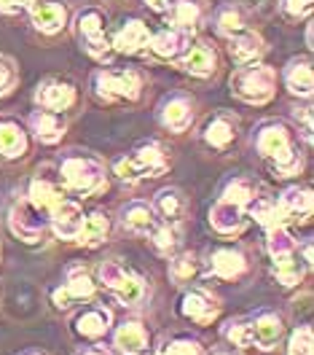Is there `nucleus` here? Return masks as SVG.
<instances>
[{
  "mask_svg": "<svg viewBox=\"0 0 314 355\" xmlns=\"http://www.w3.org/2000/svg\"><path fill=\"white\" fill-rule=\"evenodd\" d=\"M35 0H0V11L3 14H19L24 8H30Z\"/></svg>",
  "mask_w": 314,
  "mask_h": 355,
  "instance_id": "obj_46",
  "label": "nucleus"
},
{
  "mask_svg": "<svg viewBox=\"0 0 314 355\" xmlns=\"http://www.w3.org/2000/svg\"><path fill=\"white\" fill-rule=\"evenodd\" d=\"M35 103H38L44 111L62 113L75 103V89L70 87V84H65V81L48 78V81H44V84L38 87V92H35Z\"/></svg>",
  "mask_w": 314,
  "mask_h": 355,
  "instance_id": "obj_13",
  "label": "nucleus"
},
{
  "mask_svg": "<svg viewBox=\"0 0 314 355\" xmlns=\"http://www.w3.org/2000/svg\"><path fill=\"white\" fill-rule=\"evenodd\" d=\"M255 146H258V154L264 156L271 167L279 173V178H293L301 173L304 162H301V156L295 154L293 135L282 121H269V124H264V127L258 130Z\"/></svg>",
  "mask_w": 314,
  "mask_h": 355,
  "instance_id": "obj_1",
  "label": "nucleus"
},
{
  "mask_svg": "<svg viewBox=\"0 0 314 355\" xmlns=\"http://www.w3.org/2000/svg\"><path fill=\"white\" fill-rule=\"evenodd\" d=\"M261 54H264V41L255 33H242V35L231 38V57L239 67L252 65Z\"/></svg>",
  "mask_w": 314,
  "mask_h": 355,
  "instance_id": "obj_31",
  "label": "nucleus"
},
{
  "mask_svg": "<svg viewBox=\"0 0 314 355\" xmlns=\"http://www.w3.org/2000/svg\"><path fill=\"white\" fill-rule=\"evenodd\" d=\"M30 127H33V132H35V137H38L41 143L54 146V143L62 140V135H65V130H68V121H65L62 113L35 111L33 116H30Z\"/></svg>",
  "mask_w": 314,
  "mask_h": 355,
  "instance_id": "obj_18",
  "label": "nucleus"
},
{
  "mask_svg": "<svg viewBox=\"0 0 314 355\" xmlns=\"http://www.w3.org/2000/svg\"><path fill=\"white\" fill-rule=\"evenodd\" d=\"M218 30L223 35H228V38L242 35L245 33V17H242V11L237 6H223L218 11Z\"/></svg>",
  "mask_w": 314,
  "mask_h": 355,
  "instance_id": "obj_37",
  "label": "nucleus"
},
{
  "mask_svg": "<svg viewBox=\"0 0 314 355\" xmlns=\"http://www.w3.org/2000/svg\"><path fill=\"white\" fill-rule=\"evenodd\" d=\"M204 8H207V0H178L175 8H172V24L178 30L191 33L196 24L202 22Z\"/></svg>",
  "mask_w": 314,
  "mask_h": 355,
  "instance_id": "obj_32",
  "label": "nucleus"
},
{
  "mask_svg": "<svg viewBox=\"0 0 314 355\" xmlns=\"http://www.w3.org/2000/svg\"><path fill=\"white\" fill-rule=\"evenodd\" d=\"M191 46V33L178 30V27H169V30H161L151 38V49L154 54L161 60H180Z\"/></svg>",
  "mask_w": 314,
  "mask_h": 355,
  "instance_id": "obj_16",
  "label": "nucleus"
},
{
  "mask_svg": "<svg viewBox=\"0 0 314 355\" xmlns=\"http://www.w3.org/2000/svg\"><path fill=\"white\" fill-rule=\"evenodd\" d=\"M94 89L102 100H137L142 76L137 70H100L94 76Z\"/></svg>",
  "mask_w": 314,
  "mask_h": 355,
  "instance_id": "obj_6",
  "label": "nucleus"
},
{
  "mask_svg": "<svg viewBox=\"0 0 314 355\" xmlns=\"http://www.w3.org/2000/svg\"><path fill=\"white\" fill-rule=\"evenodd\" d=\"M210 355H242L239 353V347H234V345H228V347H215Z\"/></svg>",
  "mask_w": 314,
  "mask_h": 355,
  "instance_id": "obj_48",
  "label": "nucleus"
},
{
  "mask_svg": "<svg viewBox=\"0 0 314 355\" xmlns=\"http://www.w3.org/2000/svg\"><path fill=\"white\" fill-rule=\"evenodd\" d=\"M221 200L231 202V205H239V207L247 210V205L255 200V183H252L250 178H231V180L225 183Z\"/></svg>",
  "mask_w": 314,
  "mask_h": 355,
  "instance_id": "obj_35",
  "label": "nucleus"
},
{
  "mask_svg": "<svg viewBox=\"0 0 314 355\" xmlns=\"http://www.w3.org/2000/svg\"><path fill=\"white\" fill-rule=\"evenodd\" d=\"M288 355H314V334L309 326H298L290 334Z\"/></svg>",
  "mask_w": 314,
  "mask_h": 355,
  "instance_id": "obj_42",
  "label": "nucleus"
},
{
  "mask_svg": "<svg viewBox=\"0 0 314 355\" xmlns=\"http://www.w3.org/2000/svg\"><path fill=\"white\" fill-rule=\"evenodd\" d=\"M78 35L84 41V49L89 51L94 60L100 62H111L113 60V44L105 35V24H102V14L97 8H89L84 14H78Z\"/></svg>",
  "mask_w": 314,
  "mask_h": 355,
  "instance_id": "obj_7",
  "label": "nucleus"
},
{
  "mask_svg": "<svg viewBox=\"0 0 314 355\" xmlns=\"http://www.w3.org/2000/svg\"><path fill=\"white\" fill-rule=\"evenodd\" d=\"M97 275H100V283L108 291H113V296H116L121 304L137 307V304L145 299V280L137 277L135 272L124 269L121 264L105 261V264H100Z\"/></svg>",
  "mask_w": 314,
  "mask_h": 355,
  "instance_id": "obj_5",
  "label": "nucleus"
},
{
  "mask_svg": "<svg viewBox=\"0 0 314 355\" xmlns=\"http://www.w3.org/2000/svg\"><path fill=\"white\" fill-rule=\"evenodd\" d=\"M148 342H151V336L145 331V326L137 323V320L121 323L113 334V345L124 355H145L148 353Z\"/></svg>",
  "mask_w": 314,
  "mask_h": 355,
  "instance_id": "obj_15",
  "label": "nucleus"
},
{
  "mask_svg": "<svg viewBox=\"0 0 314 355\" xmlns=\"http://www.w3.org/2000/svg\"><path fill=\"white\" fill-rule=\"evenodd\" d=\"M154 248H156L161 256H169L180 243V229L175 223H164V226H156L154 232Z\"/></svg>",
  "mask_w": 314,
  "mask_h": 355,
  "instance_id": "obj_39",
  "label": "nucleus"
},
{
  "mask_svg": "<svg viewBox=\"0 0 314 355\" xmlns=\"http://www.w3.org/2000/svg\"><path fill=\"white\" fill-rule=\"evenodd\" d=\"M161 355H204L199 339H191V336H178L172 342L164 345Z\"/></svg>",
  "mask_w": 314,
  "mask_h": 355,
  "instance_id": "obj_43",
  "label": "nucleus"
},
{
  "mask_svg": "<svg viewBox=\"0 0 314 355\" xmlns=\"http://www.w3.org/2000/svg\"><path fill=\"white\" fill-rule=\"evenodd\" d=\"M245 221H247L245 207L231 205V202L225 200H221L210 210V223H212V229L218 234H237V232L245 229Z\"/></svg>",
  "mask_w": 314,
  "mask_h": 355,
  "instance_id": "obj_19",
  "label": "nucleus"
},
{
  "mask_svg": "<svg viewBox=\"0 0 314 355\" xmlns=\"http://www.w3.org/2000/svg\"><path fill=\"white\" fill-rule=\"evenodd\" d=\"M266 248H269L271 259H277V256H288V253H295V240L288 234L285 226H274V229H269Z\"/></svg>",
  "mask_w": 314,
  "mask_h": 355,
  "instance_id": "obj_38",
  "label": "nucleus"
},
{
  "mask_svg": "<svg viewBox=\"0 0 314 355\" xmlns=\"http://www.w3.org/2000/svg\"><path fill=\"white\" fill-rule=\"evenodd\" d=\"M285 84L293 94L298 97H309L314 87V73H312V62L309 60H293L288 70H285Z\"/></svg>",
  "mask_w": 314,
  "mask_h": 355,
  "instance_id": "obj_26",
  "label": "nucleus"
},
{
  "mask_svg": "<svg viewBox=\"0 0 314 355\" xmlns=\"http://www.w3.org/2000/svg\"><path fill=\"white\" fill-rule=\"evenodd\" d=\"M8 223H11V232L19 240H24V243H38L44 237L46 226H48V218H46V210L35 207L30 200H24L11 207Z\"/></svg>",
  "mask_w": 314,
  "mask_h": 355,
  "instance_id": "obj_8",
  "label": "nucleus"
},
{
  "mask_svg": "<svg viewBox=\"0 0 314 355\" xmlns=\"http://www.w3.org/2000/svg\"><path fill=\"white\" fill-rule=\"evenodd\" d=\"M151 41L148 35V27L142 22H127V27H121V33L116 35V44H113V51H121V54H135L142 46Z\"/></svg>",
  "mask_w": 314,
  "mask_h": 355,
  "instance_id": "obj_28",
  "label": "nucleus"
},
{
  "mask_svg": "<svg viewBox=\"0 0 314 355\" xmlns=\"http://www.w3.org/2000/svg\"><path fill=\"white\" fill-rule=\"evenodd\" d=\"M59 178L68 191L94 197L105 189V167L94 156H68L59 164Z\"/></svg>",
  "mask_w": 314,
  "mask_h": 355,
  "instance_id": "obj_3",
  "label": "nucleus"
},
{
  "mask_svg": "<svg viewBox=\"0 0 314 355\" xmlns=\"http://www.w3.org/2000/svg\"><path fill=\"white\" fill-rule=\"evenodd\" d=\"M274 89H277V73H274V67L261 65V62L242 65L231 76V92L250 105L269 103L274 97Z\"/></svg>",
  "mask_w": 314,
  "mask_h": 355,
  "instance_id": "obj_2",
  "label": "nucleus"
},
{
  "mask_svg": "<svg viewBox=\"0 0 314 355\" xmlns=\"http://www.w3.org/2000/svg\"><path fill=\"white\" fill-rule=\"evenodd\" d=\"M247 269V259L239 248H218L210 256V272L221 280H234Z\"/></svg>",
  "mask_w": 314,
  "mask_h": 355,
  "instance_id": "obj_17",
  "label": "nucleus"
},
{
  "mask_svg": "<svg viewBox=\"0 0 314 355\" xmlns=\"http://www.w3.org/2000/svg\"><path fill=\"white\" fill-rule=\"evenodd\" d=\"M27 200L33 202L35 207H41V210H51L57 202H62L65 197H62V191L54 186V183H48V180H44V178H35L33 183H30V194H27Z\"/></svg>",
  "mask_w": 314,
  "mask_h": 355,
  "instance_id": "obj_34",
  "label": "nucleus"
},
{
  "mask_svg": "<svg viewBox=\"0 0 314 355\" xmlns=\"http://www.w3.org/2000/svg\"><path fill=\"white\" fill-rule=\"evenodd\" d=\"M75 355H113V350L102 347V345H91V347H84V350H78Z\"/></svg>",
  "mask_w": 314,
  "mask_h": 355,
  "instance_id": "obj_47",
  "label": "nucleus"
},
{
  "mask_svg": "<svg viewBox=\"0 0 314 355\" xmlns=\"http://www.w3.org/2000/svg\"><path fill=\"white\" fill-rule=\"evenodd\" d=\"M116 175L127 183H137L142 178H158L161 173L169 170V159L164 154V148L158 143H145L132 156H124L116 162Z\"/></svg>",
  "mask_w": 314,
  "mask_h": 355,
  "instance_id": "obj_4",
  "label": "nucleus"
},
{
  "mask_svg": "<svg viewBox=\"0 0 314 355\" xmlns=\"http://www.w3.org/2000/svg\"><path fill=\"white\" fill-rule=\"evenodd\" d=\"M154 213L167 223H178L185 216V197L178 189H161L154 200Z\"/></svg>",
  "mask_w": 314,
  "mask_h": 355,
  "instance_id": "obj_27",
  "label": "nucleus"
},
{
  "mask_svg": "<svg viewBox=\"0 0 314 355\" xmlns=\"http://www.w3.org/2000/svg\"><path fill=\"white\" fill-rule=\"evenodd\" d=\"M108 232H111V221L105 213H91L89 218H84L81 229H78V243L86 245V248H97L108 240Z\"/></svg>",
  "mask_w": 314,
  "mask_h": 355,
  "instance_id": "obj_30",
  "label": "nucleus"
},
{
  "mask_svg": "<svg viewBox=\"0 0 314 355\" xmlns=\"http://www.w3.org/2000/svg\"><path fill=\"white\" fill-rule=\"evenodd\" d=\"M111 323H113V315L108 307H89V310H84L73 320L75 334H81L84 339H100V336H105V334L111 331Z\"/></svg>",
  "mask_w": 314,
  "mask_h": 355,
  "instance_id": "obj_20",
  "label": "nucleus"
},
{
  "mask_svg": "<svg viewBox=\"0 0 314 355\" xmlns=\"http://www.w3.org/2000/svg\"><path fill=\"white\" fill-rule=\"evenodd\" d=\"M204 140H207L212 148H218V151L228 148V146L237 140V119L228 116V113L215 116V119L207 124V130H204Z\"/></svg>",
  "mask_w": 314,
  "mask_h": 355,
  "instance_id": "obj_25",
  "label": "nucleus"
},
{
  "mask_svg": "<svg viewBox=\"0 0 314 355\" xmlns=\"http://www.w3.org/2000/svg\"><path fill=\"white\" fill-rule=\"evenodd\" d=\"M199 272V261H196V253H180L178 259L169 264V277L175 283H188L194 275Z\"/></svg>",
  "mask_w": 314,
  "mask_h": 355,
  "instance_id": "obj_40",
  "label": "nucleus"
},
{
  "mask_svg": "<svg viewBox=\"0 0 314 355\" xmlns=\"http://www.w3.org/2000/svg\"><path fill=\"white\" fill-rule=\"evenodd\" d=\"M14 87H17V67L8 57L0 54V97H6Z\"/></svg>",
  "mask_w": 314,
  "mask_h": 355,
  "instance_id": "obj_44",
  "label": "nucleus"
},
{
  "mask_svg": "<svg viewBox=\"0 0 314 355\" xmlns=\"http://www.w3.org/2000/svg\"><path fill=\"white\" fill-rule=\"evenodd\" d=\"M271 272H274V277H277L279 286L293 288V286H298L301 277H304V264L295 259V253H288V256L271 259Z\"/></svg>",
  "mask_w": 314,
  "mask_h": 355,
  "instance_id": "obj_33",
  "label": "nucleus"
},
{
  "mask_svg": "<svg viewBox=\"0 0 314 355\" xmlns=\"http://www.w3.org/2000/svg\"><path fill=\"white\" fill-rule=\"evenodd\" d=\"M121 223H124L129 232H135V234H151V232L156 229L158 221L151 205H145V202H129V205L121 210Z\"/></svg>",
  "mask_w": 314,
  "mask_h": 355,
  "instance_id": "obj_22",
  "label": "nucleus"
},
{
  "mask_svg": "<svg viewBox=\"0 0 314 355\" xmlns=\"http://www.w3.org/2000/svg\"><path fill=\"white\" fill-rule=\"evenodd\" d=\"M68 22V11L59 6V3H38L33 6V24L35 30H41L46 35H54L59 33Z\"/></svg>",
  "mask_w": 314,
  "mask_h": 355,
  "instance_id": "obj_24",
  "label": "nucleus"
},
{
  "mask_svg": "<svg viewBox=\"0 0 314 355\" xmlns=\"http://www.w3.org/2000/svg\"><path fill=\"white\" fill-rule=\"evenodd\" d=\"M48 223H51V229H54L57 237H62V240H75V237H78V229H81V223H84V210H81L78 202L62 200L48 210Z\"/></svg>",
  "mask_w": 314,
  "mask_h": 355,
  "instance_id": "obj_12",
  "label": "nucleus"
},
{
  "mask_svg": "<svg viewBox=\"0 0 314 355\" xmlns=\"http://www.w3.org/2000/svg\"><path fill=\"white\" fill-rule=\"evenodd\" d=\"M27 154V135L17 121H3L0 124V156L17 159Z\"/></svg>",
  "mask_w": 314,
  "mask_h": 355,
  "instance_id": "obj_29",
  "label": "nucleus"
},
{
  "mask_svg": "<svg viewBox=\"0 0 314 355\" xmlns=\"http://www.w3.org/2000/svg\"><path fill=\"white\" fill-rule=\"evenodd\" d=\"M24 355H46V353H35V350H30V353H24Z\"/></svg>",
  "mask_w": 314,
  "mask_h": 355,
  "instance_id": "obj_50",
  "label": "nucleus"
},
{
  "mask_svg": "<svg viewBox=\"0 0 314 355\" xmlns=\"http://www.w3.org/2000/svg\"><path fill=\"white\" fill-rule=\"evenodd\" d=\"M282 11L293 19L309 17L312 14V0H282Z\"/></svg>",
  "mask_w": 314,
  "mask_h": 355,
  "instance_id": "obj_45",
  "label": "nucleus"
},
{
  "mask_svg": "<svg viewBox=\"0 0 314 355\" xmlns=\"http://www.w3.org/2000/svg\"><path fill=\"white\" fill-rule=\"evenodd\" d=\"M250 216L252 218H258V223L269 232L274 226H285V216H282V210H279V205L277 202H269V200H252L250 205Z\"/></svg>",
  "mask_w": 314,
  "mask_h": 355,
  "instance_id": "obj_36",
  "label": "nucleus"
},
{
  "mask_svg": "<svg viewBox=\"0 0 314 355\" xmlns=\"http://www.w3.org/2000/svg\"><path fill=\"white\" fill-rule=\"evenodd\" d=\"M158 119L169 132H185L191 127V121H194V105H191V100L185 94H175L161 105Z\"/></svg>",
  "mask_w": 314,
  "mask_h": 355,
  "instance_id": "obj_14",
  "label": "nucleus"
},
{
  "mask_svg": "<svg viewBox=\"0 0 314 355\" xmlns=\"http://www.w3.org/2000/svg\"><path fill=\"white\" fill-rule=\"evenodd\" d=\"M91 296H94V280L89 277V272L84 266H70L65 286L54 291V304L59 310H70L78 302H89Z\"/></svg>",
  "mask_w": 314,
  "mask_h": 355,
  "instance_id": "obj_9",
  "label": "nucleus"
},
{
  "mask_svg": "<svg viewBox=\"0 0 314 355\" xmlns=\"http://www.w3.org/2000/svg\"><path fill=\"white\" fill-rule=\"evenodd\" d=\"M250 334H252V347L269 353L279 345V339L285 334V323H282V318L277 312L264 310L250 320Z\"/></svg>",
  "mask_w": 314,
  "mask_h": 355,
  "instance_id": "obj_11",
  "label": "nucleus"
},
{
  "mask_svg": "<svg viewBox=\"0 0 314 355\" xmlns=\"http://www.w3.org/2000/svg\"><path fill=\"white\" fill-rule=\"evenodd\" d=\"M180 67H185L191 76H199V78H207L215 73L218 67V57L210 46H188V51L183 54L180 60Z\"/></svg>",
  "mask_w": 314,
  "mask_h": 355,
  "instance_id": "obj_23",
  "label": "nucleus"
},
{
  "mask_svg": "<svg viewBox=\"0 0 314 355\" xmlns=\"http://www.w3.org/2000/svg\"><path fill=\"white\" fill-rule=\"evenodd\" d=\"M223 339H228L234 347H252L250 320H228L223 326Z\"/></svg>",
  "mask_w": 314,
  "mask_h": 355,
  "instance_id": "obj_41",
  "label": "nucleus"
},
{
  "mask_svg": "<svg viewBox=\"0 0 314 355\" xmlns=\"http://www.w3.org/2000/svg\"><path fill=\"white\" fill-rule=\"evenodd\" d=\"M180 312L199 326H210L221 315V299L212 296L207 288H191L185 291V296L180 302Z\"/></svg>",
  "mask_w": 314,
  "mask_h": 355,
  "instance_id": "obj_10",
  "label": "nucleus"
},
{
  "mask_svg": "<svg viewBox=\"0 0 314 355\" xmlns=\"http://www.w3.org/2000/svg\"><path fill=\"white\" fill-rule=\"evenodd\" d=\"M279 210L285 216V221H306L312 216V191L309 189H298L293 186L279 197Z\"/></svg>",
  "mask_w": 314,
  "mask_h": 355,
  "instance_id": "obj_21",
  "label": "nucleus"
},
{
  "mask_svg": "<svg viewBox=\"0 0 314 355\" xmlns=\"http://www.w3.org/2000/svg\"><path fill=\"white\" fill-rule=\"evenodd\" d=\"M145 3H148L154 11H164V8L169 6V0H145Z\"/></svg>",
  "mask_w": 314,
  "mask_h": 355,
  "instance_id": "obj_49",
  "label": "nucleus"
}]
</instances>
